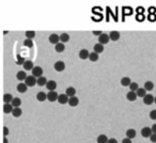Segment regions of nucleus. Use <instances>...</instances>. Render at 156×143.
<instances>
[{
    "mask_svg": "<svg viewBox=\"0 0 156 143\" xmlns=\"http://www.w3.org/2000/svg\"><path fill=\"white\" fill-rule=\"evenodd\" d=\"M37 78H35L32 75L28 76L26 78V80H25V83H26L28 87H34V85H37Z\"/></svg>",
    "mask_w": 156,
    "mask_h": 143,
    "instance_id": "1",
    "label": "nucleus"
},
{
    "mask_svg": "<svg viewBox=\"0 0 156 143\" xmlns=\"http://www.w3.org/2000/svg\"><path fill=\"white\" fill-rule=\"evenodd\" d=\"M58 97H59V94L55 91H49L47 94V100H49L50 103H54V102H58Z\"/></svg>",
    "mask_w": 156,
    "mask_h": 143,
    "instance_id": "2",
    "label": "nucleus"
},
{
    "mask_svg": "<svg viewBox=\"0 0 156 143\" xmlns=\"http://www.w3.org/2000/svg\"><path fill=\"white\" fill-rule=\"evenodd\" d=\"M152 134H153V130H152L151 127H143L142 129H141V136L143 137V138H150V137L152 136Z\"/></svg>",
    "mask_w": 156,
    "mask_h": 143,
    "instance_id": "3",
    "label": "nucleus"
},
{
    "mask_svg": "<svg viewBox=\"0 0 156 143\" xmlns=\"http://www.w3.org/2000/svg\"><path fill=\"white\" fill-rule=\"evenodd\" d=\"M54 68L56 72H63L65 69V63L63 61H57L56 63L54 64Z\"/></svg>",
    "mask_w": 156,
    "mask_h": 143,
    "instance_id": "4",
    "label": "nucleus"
},
{
    "mask_svg": "<svg viewBox=\"0 0 156 143\" xmlns=\"http://www.w3.org/2000/svg\"><path fill=\"white\" fill-rule=\"evenodd\" d=\"M110 41V37H109V34H106V33H103L102 35L98 37V43L102 44V45H106V44L109 43Z\"/></svg>",
    "mask_w": 156,
    "mask_h": 143,
    "instance_id": "5",
    "label": "nucleus"
},
{
    "mask_svg": "<svg viewBox=\"0 0 156 143\" xmlns=\"http://www.w3.org/2000/svg\"><path fill=\"white\" fill-rule=\"evenodd\" d=\"M31 72H32V76H34L35 78H40L43 76V69L41 66H34V68Z\"/></svg>",
    "mask_w": 156,
    "mask_h": 143,
    "instance_id": "6",
    "label": "nucleus"
},
{
    "mask_svg": "<svg viewBox=\"0 0 156 143\" xmlns=\"http://www.w3.org/2000/svg\"><path fill=\"white\" fill-rule=\"evenodd\" d=\"M50 44H54V45H57L58 43H60V35L56 34V33H52V34L49 35L48 37Z\"/></svg>",
    "mask_w": 156,
    "mask_h": 143,
    "instance_id": "7",
    "label": "nucleus"
},
{
    "mask_svg": "<svg viewBox=\"0 0 156 143\" xmlns=\"http://www.w3.org/2000/svg\"><path fill=\"white\" fill-rule=\"evenodd\" d=\"M154 100H155V97H154L153 95H151V94H147V95L143 97V104L147 105V106H150V105L153 104Z\"/></svg>",
    "mask_w": 156,
    "mask_h": 143,
    "instance_id": "8",
    "label": "nucleus"
},
{
    "mask_svg": "<svg viewBox=\"0 0 156 143\" xmlns=\"http://www.w3.org/2000/svg\"><path fill=\"white\" fill-rule=\"evenodd\" d=\"M69 97L66 95V94H60V95H59V97H58V103H59V104H61V105L67 104V103H69Z\"/></svg>",
    "mask_w": 156,
    "mask_h": 143,
    "instance_id": "9",
    "label": "nucleus"
},
{
    "mask_svg": "<svg viewBox=\"0 0 156 143\" xmlns=\"http://www.w3.org/2000/svg\"><path fill=\"white\" fill-rule=\"evenodd\" d=\"M90 57V52L88 51V49H81L79 51V58L81 60H86V59H89Z\"/></svg>",
    "mask_w": 156,
    "mask_h": 143,
    "instance_id": "10",
    "label": "nucleus"
},
{
    "mask_svg": "<svg viewBox=\"0 0 156 143\" xmlns=\"http://www.w3.org/2000/svg\"><path fill=\"white\" fill-rule=\"evenodd\" d=\"M46 88H47V90H49V91H55L57 88V82L55 80H49L47 82V85H46Z\"/></svg>",
    "mask_w": 156,
    "mask_h": 143,
    "instance_id": "11",
    "label": "nucleus"
},
{
    "mask_svg": "<svg viewBox=\"0 0 156 143\" xmlns=\"http://www.w3.org/2000/svg\"><path fill=\"white\" fill-rule=\"evenodd\" d=\"M109 37H110V40L113 42L118 41V40L120 39V32H118V31H111V32L109 33Z\"/></svg>",
    "mask_w": 156,
    "mask_h": 143,
    "instance_id": "12",
    "label": "nucleus"
},
{
    "mask_svg": "<svg viewBox=\"0 0 156 143\" xmlns=\"http://www.w3.org/2000/svg\"><path fill=\"white\" fill-rule=\"evenodd\" d=\"M23 67L25 68V71H32V69L34 68L32 61H30V60L26 61V62L24 63V65H23Z\"/></svg>",
    "mask_w": 156,
    "mask_h": 143,
    "instance_id": "13",
    "label": "nucleus"
},
{
    "mask_svg": "<svg viewBox=\"0 0 156 143\" xmlns=\"http://www.w3.org/2000/svg\"><path fill=\"white\" fill-rule=\"evenodd\" d=\"M120 83L122 85V87H129L130 83H132V80H130L129 77H123L120 81Z\"/></svg>",
    "mask_w": 156,
    "mask_h": 143,
    "instance_id": "14",
    "label": "nucleus"
},
{
    "mask_svg": "<svg viewBox=\"0 0 156 143\" xmlns=\"http://www.w3.org/2000/svg\"><path fill=\"white\" fill-rule=\"evenodd\" d=\"M14 110V107L12 104H5L3 105V112L5 113H12Z\"/></svg>",
    "mask_w": 156,
    "mask_h": 143,
    "instance_id": "15",
    "label": "nucleus"
},
{
    "mask_svg": "<svg viewBox=\"0 0 156 143\" xmlns=\"http://www.w3.org/2000/svg\"><path fill=\"white\" fill-rule=\"evenodd\" d=\"M78 104H79V99H78V97H76V96L69 97V106H71V107H76V106H78Z\"/></svg>",
    "mask_w": 156,
    "mask_h": 143,
    "instance_id": "16",
    "label": "nucleus"
},
{
    "mask_svg": "<svg viewBox=\"0 0 156 143\" xmlns=\"http://www.w3.org/2000/svg\"><path fill=\"white\" fill-rule=\"evenodd\" d=\"M37 99L39 100V102H44V100L47 99V94L43 91L39 92V93L37 94Z\"/></svg>",
    "mask_w": 156,
    "mask_h": 143,
    "instance_id": "17",
    "label": "nucleus"
},
{
    "mask_svg": "<svg viewBox=\"0 0 156 143\" xmlns=\"http://www.w3.org/2000/svg\"><path fill=\"white\" fill-rule=\"evenodd\" d=\"M136 136H137L136 130L133 129V128H129V129L126 130V137H127V138L134 139V138H136Z\"/></svg>",
    "mask_w": 156,
    "mask_h": 143,
    "instance_id": "18",
    "label": "nucleus"
},
{
    "mask_svg": "<svg viewBox=\"0 0 156 143\" xmlns=\"http://www.w3.org/2000/svg\"><path fill=\"white\" fill-rule=\"evenodd\" d=\"M28 88L29 87L26 85V83H18L17 85V91L20 92V93H25V92H27Z\"/></svg>",
    "mask_w": 156,
    "mask_h": 143,
    "instance_id": "19",
    "label": "nucleus"
},
{
    "mask_svg": "<svg viewBox=\"0 0 156 143\" xmlns=\"http://www.w3.org/2000/svg\"><path fill=\"white\" fill-rule=\"evenodd\" d=\"M65 94H66L69 97H73V96H75V94H76V89L73 87H69L66 90H65Z\"/></svg>",
    "mask_w": 156,
    "mask_h": 143,
    "instance_id": "20",
    "label": "nucleus"
},
{
    "mask_svg": "<svg viewBox=\"0 0 156 143\" xmlns=\"http://www.w3.org/2000/svg\"><path fill=\"white\" fill-rule=\"evenodd\" d=\"M126 98H127L129 102H134V100H136V98H137V93L134 91H129L127 94H126Z\"/></svg>",
    "mask_w": 156,
    "mask_h": 143,
    "instance_id": "21",
    "label": "nucleus"
},
{
    "mask_svg": "<svg viewBox=\"0 0 156 143\" xmlns=\"http://www.w3.org/2000/svg\"><path fill=\"white\" fill-rule=\"evenodd\" d=\"M26 75L27 74H26V72H25V71H20L17 73V75H16V78H17L20 81L26 80V78L28 77V76H26Z\"/></svg>",
    "mask_w": 156,
    "mask_h": 143,
    "instance_id": "22",
    "label": "nucleus"
},
{
    "mask_svg": "<svg viewBox=\"0 0 156 143\" xmlns=\"http://www.w3.org/2000/svg\"><path fill=\"white\" fill-rule=\"evenodd\" d=\"M13 99H14V97L12 96V94L7 93L3 95V102H5V104H11Z\"/></svg>",
    "mask_w": 156,
    "mask_h": 143,
    "instance_id": "23",
    "label": "nucleus"
},
{
    "mask_svg": "<svg viewBox=\"0 0 156 143\" xmlns=\"http://www.w3.org/2000/svg\"><path fill=\"white\" fill-rule=\"evenodd\" d=\"M94 52H96V54H102L103 51H104V45H102V44L98 43L94 45Z\"/></svg>",
    "mask_w": 156,
    "mask_h": 143,
    "instance_id": "24",
    "label": "nucleus"
},
{
    "mask_svg": "<svg viewBox=\"0 0 156 143\" xmlns=\"http://www.w3.org/2000/svg\"><path fill=\"white\" fill-rule=\"evenodd\" d=\"M108 140L109 139L106 134H100V136L98 137V139H96L98 143H108Z\"/></svg>",
    "mask_w": 156,
    "mask_h": 143,
    "instance_id": "25",
    "label": "nucleus"
},
{
    "mask_svg": "<svg viewBox=\"0 0 156 143\" xmlns=\"http://www.w3.org/2000/svg\"><path fill=\"white\" fill-rule=\"evenodd\" d=\"M69 41V35L67 34V33H65V32L61 33V34H60V42H61V43L65 44V43H67Z\"/></svg>",
    "mask_w": 156,
    "mask_h": 143,
    "instance_id": "26",
    "label": "nucleus"
},
{
    "mask_svg": "<svg viewBox=\"0 0 156 143\" xmlns=\"http://www.w3.org/2000/svg\"><path fill=\"white\" fill-rule=\"evenodd\" d=\"M47 82H48L47 79H46L44 76H42V77H40V78H37V85H40V87H43V85H45V87H46V85H47Z\"/></svg>",
    "mask_w": 156,
    "mask_h": 143,
    "instance_id": "27",
    "label": "nucleus"
},
{
    "mask_svg": "<svg viewBox=\"0 0 156 143\" xmlns=\"http://www.w3.org/2000/svg\"><path fill=\"white\" fill-rule=\"evenodd\" d=\"M65 49V45L63 43H58L57 45H55V50H56L57 52H63Z\"/></svg>",
    "mask_w": 156,
    "mask_h": 143,
    "instance_id": "28",
    "label": "nucleus"
},
{
    "mask_svg": "<svg viewBox=\"0 0 156 143\" xmlns=\"http://www.w3.org/2000/svg\"><path fill=\"white\" fill-rule=\"evenodd\" d=\"M11 104L13 105L14 108H18V107H20V105H22V100H20V97H14V99L12 100Z\"/></svg>",
    "mask_w": 156,
    "mask_h": 143,
    "instance_id": "29",
    "label": "nucleus"
},
{
    "mask_svg": "<svg viewBox=\"0 0 156 143\" xmlns=\"http://www.w3.org/2000/svg\"><path fill=\"white\" fill-rule=\"evenodd\" d=\"M145 91H147V90H145L144 88H139L138 91L136 92V93H137V96H138V97L143 98L145 95H147V92H145Z\"/></svg>",
    "mask_w": 156,
    "mask_h": 143,
    "instance_id": "30",
    "label": "nucleus"
},
{
    "mask_svg": "<svg viewBox=\"0 0 156 143\" xmlns=\"http://www.w3.org/2000/svg\"><path fill=\"white\" fill-rule=\"evenodd\" d=\"M12 114H13L14 117H20V115L23 114L22 109H20V107H18V108H14V110H13V112H12Z\"/></svg>",
    "mask_w": 156,
    "mask_h": 143,
    "instance_id": "31",
    "label": "nucleus"
},
{
    "mask_svg": "<svg viewBox=\"0 0 156 143\" xmlns=\"http://www.w3.org/2000/svg\"><path fill=\"white\" fill-rule=\"evenodd\" d=\"M89 60L92 61V62H96L98 60V54L96 52H90V57H89Z\"/></svg>",
    "mask_w": 156,
    "mask_h": 143,
    "instance_id": "32",
    "label": "nucleus"
},
{
    "mask_svg": "<svg viewBox=\"0 0 156 143\" xmlns=\"http://www.w3.org/2000/svg\"><path fill=\"white\" fill-rule=\"evenodd\" d=\"M144 89L147 90V91H152V90L154 89V83L152 82V81H147V82L144 83Z\"/></svg>",
    "mask_w": 156,
    "mask_h": 143,
    "instance_id": "33",
    "label": "nucleus"
},
{
    "mask_svg": "<svg viewBox=\"0 0 156 143\" xmlns=\"http://www.w3.org/2000/svg\"><path fill=\"white\" fill-rule=\"evenodd\" d=\"M129 89H130V91L137 92V91H138V89H139L138 83H137V82H132V83H130V85H129Z\"/></svg>",
    "mask_w": 156,
    "mask_h": 143,
    "instance_id": "34",
    "label": "nucleus"
},
{
    "mask_svg": "<svg viewBox=\"0 0 156 143\" xmlns=\"http://www.w3.org/2000/svg\"><path fill=\"white\" fill-rule=\"evenodd\" d=\"M24 45L26 46V47H29V48H31L33 46V41L32 40H29V39H26L24 41Z\"/></svg>",
    "mask_w": 156,
    "mask_h": 143,
    "instance_id": "35",
    "label": "nucleus"
},
{
    "mask_svg": "<svg viewBox=\"0 0 156 143\" xmlns=\"http://www.w3.org/2000/svg\"><path fill=\"white\" fill-rule=\"evenodd\" d=\"M26 62L25 58H23L22 56H17V60H16V64L17 65H24V63Z\"/></svg>",
    "mask_w": 156,
    "mask_h": 143,
    "instance_id": "36",
    "label": "nucleus"
},
{
    "mask_svg": "<svg viewBox=\"0 0 156 143\" xmlns=\"http://www.w3.org/2000/svg\"><path fill=\"white\" fill-rule=\"evenodd\" d=\"M35 37V32L34 31H27L26 32V37L29 40H32Z\"/></svg>",
    "mask_w": 156,
    "mask_h": 143,
    "instance_id": "37",
    "label": "nucleus"
},
{
    "mask_svg": "<svg viewBox=\"0 0 156 143\" xmlns=\"http://www.w3.org/2000/svg\"><path fill=\"white\" fill-rule=\"evenodd\" d=\"M150 119L156 120V110H152L151 112H150Z\"/></svg>",
    "mask_w": 156,
    "mask_h": 143,
    "instance_id": "38",
    "label": "nucleus"
},
{
    "mask_svg": "<svg viewBox=\"0 0 156 143\" xmlns=\"http://www.w3.org/2000/svg\"><path fill=\"white\" fill-rule=\"evenodd\" d=\"M150 140H151V142L156 143V134H152V136L150 137Z\"/></svg>",
    "mask_w": 156,
    "mask_h": 143,
    "instance_id": "39",
    "label": "nucleus"
},
{
    "mask_svg": "<svg viewBox=\"0 0 156 143\" xmlns=\"http://www.w3.org/2000/svg\"><path fill=\"white\" fill-rule=\"evenodd\" d=\"M8 134H9V128H8L7 126H5V127H3V136L7 137Z\"/></svg>",
    "mask_w": 156,
    "mask_h": 143,
    "instance_id": "40",
    "label": "nucleus"
},
{
    "mask_svg": "<svg viewBox=\"0 0 156 143\" xmlns=\"http://www.w3.org/2000/svg\"><path fill=\"white\" fill-rule=\"evenodd\" d=\"M122 143H133V142H132V139L126 137V138H124L123 140H122Z\"/></svg>",
    "mask_w": 156,
    "mask_h": 143,
    "instance_id": "41",
    "label": "nucleus"
},
{
    "mask_svg": "<svg viewBox=\"0 0 156 143\" xmlns=\"http://www.w3.org/2000/svg\"><path fill=\"white\" fill-rule=\"evenodd\" d=\"M149 19L150 20H156V15H155V14H150Z\"/></svg>",
    "mask_w": 156,
    "mask_h": 143,
    "instance_id": "42",
    "label": "nucleus"
},
{
    "mask_svg": "<svg viewBox=\"0 0 156 143\" xmlns=\"http://www.w3.org/2000/svg\"><path fill=\"white\" fill-rule=\"evenodd\" d=\"M108 143H118V140H117V139H115V138H110L108 140Z\"/></svg>",
    "mask_w": 156,
    "mask_h": 143,
    "instance_id": "43",
    "label": "nucleus"
},
{
    "mask_svg": "<svg viewBox=\"0 0 156 143\" xmlns=\"http://www.w3.org/2000/svg\"><path fill=\"white\" fill-rule=\"evenodd\" d=\"M92 33H93L94 35H98V37H100V35H102V34H103V33L101 32V31H93Z\"/></svg>",
    "mask_w": 156,
    "mask_h": 143,
    "instance_id": "44",
    "label": "nucleus"
},
{
    "mask_svg": "<svg viewBox=\"0 0 156 143\" xmlns=\"http://www.w3.org/2000/svg\"><path fill=\"white\" fill-rule=\"evenodd\" d=\"M152 130H153V134H156V124H154V125H152Z\"/></svg>",
    "mask_w": 156,
    "mask_h": 143,
    "instance_id": "45",
    "label": "nucleus"
},
{
    "mask_svg": "<svg viewBox=\"0 0 156 143\" xmlns=\"http://www.w3.org/2000/svg\"><path fill=\"white\" fill-rule=\"evenodd\" d=\"M143 18H144V16H138V15H137V19H138V20H142Z\"/></svg>",
    "mask_w": 156,
    "mask_h": 143,
    "instance_id": "46",
    "label": "nucleus"
},
{
    "mask_svg": "<svg viewBox=\"0 0 156 143\" xmlns=\"http://www.w3.org/2000/svg\"><path fill=\"white\" fill-rule=\"evenodd\" d=\"M3 143H8V139H7V137H5V138H3Z\"/></svg>",
    "mask_w": 156,
    "mask_h": 143,
    "instance_id": "47",
    "label": "nucleus"
},
{
    "mask_svg": "<svg viewBox=\"0 0 156 143\" xmlns=\"http://www.w3.org/2000/svg\"><path fill=\"white\" fill-rule=\"evenodd\" d=\"M154 103H155V104H156V96H155V100H154Z\"/></svg>",
    "mask_w": 156,
    "mask_h": 143,
    "instance_id": "48",
    "label": "nucleus"
}]
</instances>
